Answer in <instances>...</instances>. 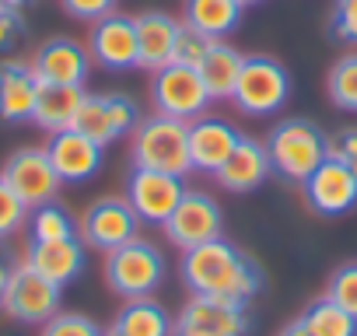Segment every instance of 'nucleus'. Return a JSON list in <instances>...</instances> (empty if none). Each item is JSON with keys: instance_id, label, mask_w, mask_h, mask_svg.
Segmentation results:
<instances>
[{"instance_id": "obj_1", "label": "nucleus", "mask_w": 357, "mask_h": 336, "mask_svg": "<svg viewBox=\"0 0 357 336\" xmlns=\"http://www.w3.org/2000/svg\"><path fill=\"white\" fill-rule=\"evenodd\" d=\"M178 270H183L190 294H214L242 305H249L266 284V270L225 235L197 249H186Z\"/></svg>"}, {"instance_id": "obj_2", "label": "nucleus", "mask_w": 357, "mask_h": 336, "mask_svg": "<svg viewBox=\"0 0 357 336\" xmlns=\"http://www.w3.org/2000/svg\"><path fill=\"white\" fill-rule=\"evenodd\" d=\"M130 161L133 168H154V172L190 176V123L165 112L140 116V123L130 133Z\"/></svg>"}, {"instance_id": "obj_3", "label": "nucleus", "mask_w": 357, "mask_h": 336, "mask_svg": "<svg viewBox=\"0 0 357 336\" xmlns=\"http://www.w3.org/2000/svg\"><path fill=\"white\" fill-rule=\"evenodd\" d=\"M266 151H270V161H273L277 176H284L287 183H305L329 158V137L315 119L287 116L270 130Z\"/></svg>"}, {"instance_id": "obj_4", "label": "nucleus", "mask_w": 357, "mask_h": 336, "mask_svg": "<svg viewBox=\"0 0 357 336\" xmlns=\"http://www.w3.org/2000/svg\"><path fill=\"white\" fill-rule=\"evenodd\" d=\"M105 280L119 298H151L165 280V256L147 238H130L105 252Z\"/></svg>"}, {"instance_id": "obj_5", "label": "nucleus", "mask_w": 357, "mask_h": 336, "mask_svg": "<svg viewBox=\"0 0 357 336\" xmlns=\"http://www.w3.org/2000/svg\"><path fill=\"white\" fill-rule=\"evenodd\" d=\"M291 98V70L273 60V56H245L242 60V74L235 81L231 102L238 105V112L245 116H273L284 109V102Z\"/></svg>"}, {"instance_id": "obj_6", "label": "nucleus", "mask_w": 357, "mask_h": 336, "mask_svg": "<svg viewBox=\"0 0 357 336\" xmlns=\"http://www.w3.org/2000/svg\"><path fill=\"white\" fill-rule=\"evenodd\" d=\"M60 298H63L60 284H53L29 263H15L4 298H0V308H4L8 319H15L22 326H43L60 312Z\"/></svg>"}, {"instance_id": "obj_7", "label": "nucleus", "mask_w": 357, "mask_h": 336, "mask_svg": "<svg viewBox=\"0 0 357 336\" xmlns=\"http://www.w3.org/2000/svg\"><path fill=\"white\" fill-rule=\"evenodd\" d=\"M151 102H154V112L193 123L197 116L207 112V105L214 98H211V91H207L197 67L168 63V67L154 70V77H151Z\"/></svg>"}, {"instance_id": "obj_8", "label": "nucleus", "mask_w": 357, "mask_h": 336, "mask_svg": "<svg viewBox=\"0 0 357 336\" xmlns=\"http://www.w3.org/2000/svg\"><path fill=\"white\" fill-rule=\"evenodd\" d=\"M165 228V238L175 245V249H197L204 242H214L221 238V228H225V214L218 207L214 197L207 193H197V190H186L178 207L168 214V221L161 224Z\"/></svg>"}, {"instance_id": "obj_9", "label": "nucleus", "mask_w": 357, "mask_h": 336, "mask_svg": "<svg viewBox=\"0 0 357 336\" xmlns=\"http://www.w3.org/2000/svg\"><path fill=\"white\" fill-rule=\"evenodd\" d=\"M137 228H140V217L133 214L130 200L126 197H102L95 200L81 221H77V235L88 249L95 252H112L119 249L123 242L137 238Z\"/></svg>"}, {"instance_id": "obj_10", "label": "nucleus", "mask_w": 357, "mask_h": 336, "mask_svg": "<svg viewBox=\"0 0 357 336\" xmlns=\"http://www.w3.org/2000/svg\"><path fill=\"white\" fill-rule=\"evenodd\" d=\"M0 176L8 179V186L25 200V207H39V204H50L56 200L63 179L56 176V168L46 154V147H18L4 168H0Z\"/></svg>"}, {"instance_id": "obj_11", "label": "nucleus", "mask_w": 357, "mask_h": 336, "mask_svg": "<svg viewBox=\"0 0 357 336\" xmlns=\"http://www.w3.org/2000/svg\"><path fill=\"white\" fill-rule=\"evenodd\" d=\"M186 193L183 176L172 172H154V168H133L126 176V200L133 207V214L147 224H165L168 214L178 207Z\"/></svg>"}, {"instance_id": "obj_12", "label": "nucleus", "mask_w": 357, "mask_h": 336, "mask_svg": "<svg viewBox=\"0 0 357 336\" xmlns=\"http://www.w3.org/2000/svg\"><path fill=\"white\" fill-rule=\"evenodd\" d=\"M301 190H305L308 207L322 217H340L357 207V176L333 154L301 183Z\"/></svg>"}, {"instance_id": "obj_13", "label": "nucleus", "mask_w": 357, "mask_h": 336, "mask_svg": "<svg viewBox=\"0 0 357 336\" xmlns=\"http://www.w3.org/2000/svg\"><path fill=\"white\" fill-rule=\"evenodd\" d=\"M88 53H91V63H98L102 70L137 67V22L130 15H119V11L91 22Z\"/></svg>"}, {"instance_id": "obj_14", "label": "nucleus", "mask_w": 357, "mask_h": 336, "mask_svg": "<svg viewBox=\"0 0 357 336\" xmlns=\"http://www.w3.org/2000/svg\"><path fill=\"white\" fill-rule=\"evenodd\" d=\"M29 63H32L39 84H81L84 88V81L91 74V53H88V46L77 43V39H70V36L46 39Z\"/></svg>"}, {"instance_id": "obj_15", "label": "nucleus", "mask_w": 357, "mask_h": 336, "mask_svg": "<svg viewBox=\"0 0 357 336\" xmlns=\"http://www.w3.org/2000/svg\"><path fill=\"white\" fill-rule=\"evenodd\" d=\"M46 154H50L56 176H60L63 183H88L98 168H102V161H105V147L95 144L91 137H84V133L74 130V126L50 133Z\"/></svg>"}, {"instance_id": "obj_16", "label": "nucleus", "mask_w": 357, "mask_h": 336, "mask_svg": "<svg viewBox=\"0 0 357 336\" xmlns=\"http://www.w3.org/2000/svg\"><path fill=\"white\" fill-rule=\"evenodd\" d=\"M270 176H273L270 151H266V144H259L256 137H242V140L235 144V151L228 154V161L214 172L218 186L228 190V193H252V190H259Z\"/></svg>"}, {"instance_id": "obj_17", "label": "nucleus", "mask_w": 357, "mask_h": 336, "mask_svg": "<svg viewBox=\"0 0 357 336\" xmlns=\"http://www.w3.org/2000/svg\"><path fill=\"white\" fill-rule=\"evenodd\" d=\"M178 322L200 326L214 336H245L252 329L249 305L231 298H214V294H190L186 308L178 312Z\"/></svg>"}, {"instance_id": "obj_18", "label": "nucleus", "mask_w": 357, "mask_h": 336, "mask_svg": "<svg viewBox=\"0 0 357 336\" xmlns=\"http://www.w3.org/2000/svg\"><path fill=\"white\" fill-rule=\"evenodd\" d=\"M242 140V133L218 116H197L190 123V161L193 172H218V168L228 161V154L235 151V144Z\"/></svg>"}, {"instance_id": "obj_19", "label": "nucleus", "mask_w": 357, "mask_h": 336, "mask_svg": "<svg viewBox=\"0 0 357 336\" xmlns=\"http://www.w3.org/2000/svg\"><path fill=\"white\" fill-rule=\"evenodd\" d=\"M88 245L81 242V235L74 238H53V242H32L29 238V252H25V263L32 270H39L43 277H50L53 284L67 287L70 280H77L84 273V263H88Z\"/></svg>"}, {"instance_id": "obj_20", "label": "nucleus", "mask_w": 357, "mask_h": 336, "mask_svg": "<svg viewBox=\"0 0 357 336\" xmlns=\"http://www.w3.org/2000/svg\"><path fill=\"white\" fill-rule=\"evenodd\" d=\"M133 22H137V67H144L151 74L168 67L183 22H175L165 11H140Z\"/></svg>"}, {"instance_id": "obj_21", "label": "nucleus", "mask_w": 357, "mask_h": 336, "mask_svg": "<svg viewBox=\"0 0 357 336\" xmlns=\"http://www.w3.org/2000/svg\"><path fill=\"white\" fill-rule=\"evenodd\" d=\"M39 98V77L25 60H0V119L29 123Z\"/></svg>"}, {"instance_id": "obj_22", "label": "nucleus", "mask_w": 357, "mask_h": 336, "mask_svg": "<svg viewBox=\"0 0 357 336\" xmlns=\"http://www.w3.org/2000/svg\"><path fill=\"white\" fill-rule=\"evenodd\" d=\"M84 88L81 84H39V98H36V112L32 123L46 133L67 130L74 126V116L84 102Z\"/></svg>"}, {"instance_id": "obj_23", "label": "nucleus", "mask_w": 357, "mask_h": 336, "mask_svg": "<svg viewBox=\"0 0 357 336\" xmlns=\"http://www.w3.org/2000/svg\"><path fill=\"white\" fill-rule=\"evenodd\" d=\"M245 8L238 0H183V25L207 32L211 39H225L242 25Z\"/></svg>"}, {"instance_id": "obj_24", "label": "nucleus", "mask_w": 357, "mask_h": 336, "mask_svg": "<svg viewBox=\"0 0 357 336\" xmlns=\"http://www.w3.org/2000/svg\"><path fill=\"white\" fill-rule=\"evenodd\" d=\"M242 60H245V56H242V53H238L231 43H225V39H214V46L207 49V56H204V60H200V67H197L214 102H225V98H231V91H235V81H238V74H242Z\"/></svg>"}, {"instance_id": "obj_25", "label": "nucleus", "mask_w": 357, "mask_h": 336, "mask_svg": "<svg viewBox=\"0 0 357 336\" xmlns=\"http://www.w3.org/2000/svg\"><path fill=\"white\" fill-rule=\"evenodd\" d=\"M123 336H172V322H168V312L161 308V301L154 298H130L116 322H112Z\"/></svg>"}, {"instance_id": "obj_26", "label": "nucleus", "mask_w": 357, "mask_h": 336, "mask_svg": "<svg viewBox=\"0 0 357 336\" xmlns=\"http://www.w3.org/2000/svg\"><path fill=\"white\" fill-rule=\"evenodd\" d=\"M301 322L315 336H357V319L347 308H340L329 294L308 301V308L301 312Z\"/></svg>"}, {"instance_id": "obj_27", "label": "nucleus", "mask_w": 357, "mask_h": 336, "mask_svg": "<svg viewBox=\"0 0 357 336\" xmlns=\"http://www.w3.org/2000/svg\"><path fill=\"white\" fill-rule=\"evenodd\" d=\"M29 235H32V242L74 238L77 235V221L60 200H50V204H39V207L29 211Z\"/></svg>"}, {"instance_id": "obj_28", "label": "nucleus", "mask_w": 357, "mask_h": 336, "mask_svg": "<svg viewBox=\"0 0 357 336\" xmlns=\"http://www.w3.org/2000/svg\"><path fill=\"white\" fill-rule=\"evenodd\" d=\"M74 130H81L84 137H91L95 144L109 147L116 137V126H112V116H109V105H105V95H84L77 116H74Z\"/></svg>"}, {"instance_id": "obj_29", "label": "nucleus", "mask_w": 357, "mask_h": 336, "mask_svg": "<svg viewBox=\"0 0 357 336\" xmlns=\"http://www.w3.org/2000/svg\"><path fill=\"white\" fill-rule=\"evenodd\" d=\"M326 95L340 112H357V53H347L333 63L326 77Z\"/></svg>"}, {"instance_id": "obj_30", "label": "nucleus", "mask_w": 357, "mask_h": 336, "mask_svg": "<svg viewBox=\"0 0 357 336\" xmlns=\"http://www.w3.org/2000/svg\"><path fill=\"white\" fill-rule=\"evenodd\" d=\"M39 336H105V329L84 312H56L50 322H43Z\"/></svg>"}, {"instance_id": "obj_31", "label": "nucleus", "mask_w": 357, "mask_h": 336, "mask_svg": "<svg viewBox=\"0 0 357 336\" xmlns=\"http://www.w3.org/2000/svg\"><path fill=\"white\" fill-rule=\"evenodd\" d=\"M214 46V39L207 32H197L190 25L178 29L175 49H172V63H186V67H200V60L207 56V49Z\"/></svg>"}, {"instance_id": "obj_32", "label": "nucleus", "mask_w": 357, "mask_h": 336, "mask_svg": "<svg viewBox=\"0 0 357 336\" xmlns=\"http://www.w3.org/2000/svg\"><path fill=\"white\" fill-rule=\"evenodd\" d=\"M326 294H329L340 308H347V312L357 319V263L336 266L333 277H329V284H326Z\"/></svg>"}, {"instance_id": "obj_33", "label": "nucleus", "mask_w": 357, "mask_h": 336, "mask_svg": "<svg viewBox=\"0 0 357 336\" xmlns=\"http://www.w3.org/2000/svg\"><path fill=\"white\" fill-rule=\"evenodd\" d=\"M25 221H29V207H25V200L8 186L4 176H0V238H11Z\"/></svg>"}, {"instance_id": "obj_34", "label": "nucleus", "mask_w": 357, "mask_h": 336, "mask_svg": "<svg viewBox=\"0 0 357 336\" xmlns=\"http://www.w3.org/2000/svg\"><path fill=\"white\" fill-rule=\"evenodd\" d=\"M105 105H109V116H112L116 137H130L133 126L140 123V109H137V102H133L130 95H123V91H112V95H105Z\"/></svg>"}, {"instance_id": "obj_35", "label": "nucleus", "mask_w": 357, "mask_h": 336, "mask_svg": "<svg viewBox=\"0 0 357 336\" xmlns=\"http://www.w3.org/2000/svg\"><path fill=\"white\" fill-rule=\"evenodd\" d=\"M329 29L340 43L347 46H357V0H336L333 4V18H329Z\"/></svg>"}, {"instance_id": "obj_36", "label": "nucleus", "mask_w": 357, "mask_h": 336, "mask_svg": "<svg viewBox=\"0 0 357 336\" xmlns=\"http://www.w3.org/2000/svg\"><path fill=\"white\" fill-rule=\"evenodd\" d=\"M25 39V18L15 8H0V56H8Z\"/></svg>"}, {"instance_id": "obj_37", "label": "nucleus", "mask_w": 357, "mask_h": 336, "mask_svg": "<svg viewBox=\"0 0 357 336\" xmlns=\"http://www.w3.org/2000/svg\"><path fill=\"white\" fill-rule=\"evenodd\" d=\"M116 4H119V0H60V8L70 18H77V22H98V18L112 15Z\"/></svg>"}, {"instance_id": "obj_38", "label": "nucleus", "mask_w": 357, "mask_h": 336, "mask_svg": "<svg viewBox=\"0 0 357 336\" xmlns=\"http://www.w3.org/2000/svg\"><path fill=\"white\" fill-rule=\"evenodd\" d=\"M329 154L357 176V126H343L336 137H329Z\"/></svg>"}, {"instance_id": "obj_39", "label": "nucleus", "mask_w": 357, "mask_h": 336, "mask_svg": "<svg viewBox=\"0 0 357 336\" xmlns=\"http://www.w3.org/2000/svg\"><path fill=\"white\" fill-rule=\"evenodd\" d=\"M277 336H315V333H312V329H308L301 319H294V322H287V326H284Z\"/></svg>"}, {"instance_id": "obj_40", "label": "nucleus", "mask_w": 357, "mask_h": 336, "mask_svg": "<svg viewBox=\"0 0 357 336\" xmlns=\"http://www.w3.org/2000/svg\"><path fill=\"white\" fill-rule=\"evenodd\" d=\"M172 336H214V333H207V329H200V326H186V322H175Z\"/></svg>"}, {"instance_id": "obj_41", "label": "nucleus", "mask_w": 357, "mask_h": 336, "mask_svg": "<svg viewBox=\"0 0 357 336\" xmlns=\"http://www.w3.org/2000/svg\"><path fill=\"white\" fill-rule=\"evenodd\" d=\"M11 270H15V263H8L4 256H0V298H4V287L11 280Z\"/></svg>"}, {"instance_id": "obj_42", "label": "nucleus", "mask_w": 357, "mask_h": 336, "mask_svg": "<svg viewBox=\"0 0 357 336\" xmlns=\"http://www.w3.org/2000/svg\"><path fill=\"white\" fill-rule=\"evenodd\" d=\"M29 4H32V0H0V8H15V11H22Z\"/></svg>"}, {"instance_id": "obj_43", "label": "nucleus", "mask_w": 357, "mask_h": 336, "mask_svg": "<svg viewBox=\"0 0 357 336\" xmlns=\"http://www.w3.org/2000/svg\"><path fill=\"white\" fill-rule=\"evenodd\" d=\"M242 8H256V4H263V0H238Z\"/></svg>"}, {"instance_id": "obj_44", "label": "nucleus", "mask_w": 357, "mask_h": 336, "mask_svg": "<svg viewBox=\"0 0 357 336\" xmlns=\"http://www.w3.org/2000/svg\"><path fill=\"white\" fill-rule=\"evenodd\" d=\"M105 336H123V333H119L116 326H109V329H105Z\"/></svg>"}]
</instances>
